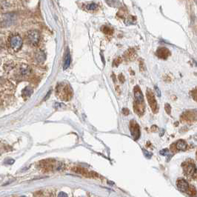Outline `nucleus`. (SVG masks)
<instances>
[{
	"instance_id": "obj_1",
	"label": "nucleus",
	"mask_w": 197,
	"mask_h": 197,
	"mask_svg": "<svg viewBox=\"0 0 197 197\" xmlns=\"http://www.w3.org/2000/svg\"><path fill=\"white\" fill-rule=\"evenodd\" d=\"M134 93V102H133V110L137 115L142 116L144 114L145 110L144 97L142 92L139 86H135L133 89Z\"/></svg>"
},
{
	"instance_id": "obj_2",
	"label": "nucleus",
	"mask_w": 197,
	"mask_h": 197,
	"mask_svg": "<svg viewBox=\"0 0 197 197\" xmlns=\"http://www.w3.org/2000/svg\"><path fill=\"white\" fill-rule=\"evenodd\" d=\"M59 97L65 101H68L72 97V91L67 84L59 85L57 88Z\"/></svg>"
},
{
	"instance_id": "obj_3",
	"label": "nucleus",
	"mask_w": 197,
	"mask_h": 197,
	"mask_svg": "<svg viewBox=\"0 0 197 197\" xmlns=\"http://www.w3.org/2000/svg\"><path fill=\"white\" fill-rule=\"evenodd\" d=\"M146 97L152 111L153 112V113H156L158 112V104H157L156 100L155 98V96H154L153 91L150 88L147 89Z\"/></svg>"
},
{
	"instance_id": "obj_4",
	"label": "nucleus",
	"mask_w": 197,
	"mask_h": 197,
	"mask_svg": "<svg viewBox=\"0 0 197 197\" xmlns=\"http://www.w3.org/2000/svg\"><path fill=\"white\" fill-rule=\"evenodd\" d=\"M22 45V39L19 35H13L10 39V46L14 51H18Z\"/></svg>"
},
{
	"instance_id": "obj_5",
	"label": "nucleus",
	"mask_w": 197,
	"mask_h": 197,
	"mask_svg": "<svg viewBox=\"0 0 197 197\" xmlns=\"http://www.w3.org/2000/svg\"><path fill=\"white\" fill-rule=\"evenodd\" d=\"M183 170H184V174L187 176L196 179V168L195 164L192 163H186L185 165H183Z\"/></svg>"
},
{
	"instance_id": "obj_6",
	"label": "nucleus",
	"mask_w": 197,
	"mask_h": 197,
	"mask_svg": "<svg viewBox=\"0 0 197 197\" xmlns=\"http://www.w3.org/2000/svg\"><path fill=\"white\" fill-rule=\"evenodd\" d=\"M130 130L134 140H137L140 137V128L135 120L130 122Z\"/></svg>"
},
{
	"instance_id": "obj_7",
	"label": "nucleus",
	"mask_w": 197,
	"mask_h": 197,
	"mask_svg": "<svg viewBox=\"0 0 197 197\" xmlns=\"http://www.w3.org/2000/svg\"><path fill=\"white\" fill-rule=\"evenodd\" d=\"M40 35L37 31H31L27 34V42H29L31 45H37L39 42Z\"/></svg>"
},
{
	"instance_id": "obj_8",
	"label": "nucleus",
	"mask_w": 197,
	"mask_h": 197,
	"mask_svg": "<svg viewBox=\"0 0 197 197\" xmlns=\"http://www.w3.org/2000/svg\"><path fill=\"white\" fill-rule=\"evenodd\" d=\"M176 186L182 192H188L190 188L188 182L184 179H179L176 182Z\"/></svg>"
},
{
	"instance_id": "obj_9",
	"label": "nucleus",
	"mask_w": 197,
	"mask_h": 197,
	"mask_svg": "<svg viewBox=\"0 0 197 197\" xmlns=\"http://www.w3.org/2000/svg\"><path fill=\"white\" fill-rule=\"evenodd\" d=\"M170 55V51L166 48H159L156 51V56L162 59H167Z\"/></svg>"
},
{
	"instance_id": "obj_10",
	"label": "nucleus",
	"mask_w": 197,
	"mask_h": 197,
	"mask_svg": "<svg viewBox=\"0 0 197 197\" xmlns=\"http://www.w3.org/2000/svg\"><path fill=\"white\" fill-rule=\"evenodd\" d=\"M71 65V55H70L69 51H66V53L64 57V64H63V69L66 70L69 68Z\"/></svg>"
},
{
	"instance_id": "obj_11",
	"label": "nucleus",
	"mask_w": 197,
	"mask_h": 197,
	"mask_svg": "<svg viewBox=\"0 0 197 197\" xmlns=\"http://www.w3.org/2000/svg\"><path fill=\"white\" fill-rule=\"evenodd\" d=\"M136 57L135 51L133 49H129L128 51H126L124 53V58L126 60H133Z\"/></svg>"
},
{
	"instance_id": "obj_12",
	"label": "nucleus",
	"mask_w": 197,
	"mask_h": 197,
	"mask_svg": "<svg viewBox=\"0 0 197 197\" xmlns=\"http://www.w3.org/2000/svg\"><path fill=\"white\" fill-rule=\"evenodd\" d=\"M174 145L178 150H185L187 149V144L184 140H179Z\"/></svg>"
},
{
	"instance_id": "obj_13",
	"label": "nucleus",
	"mask_w": 197,
	"mask_h": 197,
	"mask_svg": "<svg viewBox=\"0 0 197 197\" xmlns=\"http://www.w3.org/2000/svg\"><path fill=\"white\" fill-rule=\"evenodd\" d=\"M33 88H31V87H26V88L22 91V95L24 96L25 97H31V94L33 93Z\"/></svg>"
},
{
	"instance_id": "obj_14",
	"label": "nucleus",
	"mask_w": 197,
	"mask_h": 197,
	"mask_svg": "<svg viewBox=\"0 0 197 197\" xmlns=\"http://www.w3.org/2000/svg\"><path fill=\"white\" fill-rule=\"evenodd\" d=\"M36 59H37V60L39 62H44L45 60V55L44 52H42V51L38 52L37 53V55H36Z\"/></svg>"
},
{
	"instance_id": "obj_15",
	"label": "nucleus",
	"mask_w": 197,
	"mask_h": 197,
	"mask_svg": "<svg viewBox=\"0 0 197 197\" xmlns=\"http://www.w3.org/2000/svg\"><path fill=\"white\" fill-rule=\"evenodd\" d=\"M102 31L104 34H107V35H112L113 33V29H111L110 27H108V26H104V27H102Z\"/></svg>"
},
{
	"instance_id": "obj_16",
	"label": "nucleus",
	"mask_w": 197,
	"mask_h": 197,
	"mask_svg": "<svg viewBox=\"0 0 197 197\" xmlns=\"http://www.w3.org/2000/svg\"><path fill=\"white\" fill-rule=\"evenodd\" d=\"M193 118H194L193 113H190L189 112H185L182 116V119L186 121H189L190 119L192 121L193 120Z\"/></svg>"
},
{
	"instance_id": "obj_17",
	"label": "nucleus",
	"mask_w": 197,
	"mask_h": 197,
	"mask_svg": "<svg viewBox=\"0 0 197 197\" xmlns=\"http://www.w3.org/2000/svg\"><path fill=\"white\" fill-rule=\"evenodd\" d=\"M97 7H98V5H97L96 3H90L88 4V5H87V6H86V9L88 10V11H95L97 8Z\"/></svg>"
},
{
	"instance_id": "obj_18",
	"label": "nucleus",
	"mask_w": 197,
	"mask_h": 197,
	"mask_svg": "<svg viewBox=\"0 0 197 197\" xmlns=\"http://www.w3.org/2000/svg\"><path fill=\"white\" fill-rule=\"evenodd\" d=\"M30 71H31V69H30V68L27 65H23L22 68H21V72H22V73L23 75L28 74L30 73Z\"/></svg>"
},
{
	"instance_id": "obj_19",
	"label": "nucleus",
	"mask_w": 197,
	"mask_h": 197,
	"mask_svg": "<svg viewBox=\"0 0 197 197\" xmlns=\"http://www.w3.org/2000/svg\"><path fill=\"white\" fill-rule=\"evenodd\" d=\"M164 109H165V111L167 112L168 114H170V112H171V107L169 104H165V106H164Z\"/></svg>"
},
{
	"instance_id": "obj_20",
	"label": "nucleus",
	"mask_w": 197,
	"mask_h": 197,
	"mask_svg": "<svg viewBox=\"0 0 197 197\" xmlns=\"http://www.w3.org/2000/svg\"><path fill=\"white\" fill-rule=\"evenodd\" d=\"M121 62H122V59L120 58V57H118L117 59H116L115 60L113 61V66H118L119 64H120Z\"/></svg>"
},
{
	"instance_id": "obj_21",
	"label": "nucleus",
	"mask_w": 197,
	"mask_h": 197,
	"mask_svg": "<svg viewBox=\"0 0 197 197\" xmlns=\"http://www.w3.org/2000/svg\"><path fill=\"white\" fill-rule=\"evenodd\" d=\"M122 113L124 114V115H128L130 113V111H129V110L128 109H127V108H123L122 109Z\"/></svg>"
},
{
	"instance_id": "obj_22",
	"label": "nucleus",
	"mask_w": 197,
	"mask_h": 197,
	"mask_svg": "<svg viewBox=\"0 0 197 197\" xmlns=\"http://www.w3.org/2000/svg\"><path fill=\"white\" fill-rule=\"evenodd\" d=\"M58 197H68V194H65V192H60V193L59 194Z\"/></svg>"
},
{
	"instance_id": "obj_23",
	"label": "nucleus",
	"mask_w": 197,
	"mask_h": 197,
	"mask_svg": "<svg viewBox=\"0 0 197 197\" xmlns=\"http://www.w3.org/2000/svg\"><path fill=\"white\" fill-rule=\"evenodd\" d=\"M169 153V150H168V149H164L163 150H162V151H160V153L162 154V155H167V153Z\"/></svg>"
},
{
	"instance_id": "obj_24",
	"label": "nucleus",
	"mask_w": 197,
	"mask_h": 197,
	"mask_svg": "<svg viewBox=\"0 0 197 197\" xmlns=\"http://www.w3.org/2000/svg\"><path fill=\"white\" fill-rule=\"evenodd\" d=\"M119 81H120V82H122V83H123V82H124V80H125V79H124V76H123L122 74H120V75H119Z\"/></svg>"
},
{
	"instance_id": "obj_25",
	"label": "nucleus",
	"mask_w": 197,
	"mask_h": 197,
	"mask_svg": "<svg viewBox=\"0 0 197 197\" xmlns=\"http://www.w3.org/2000/svg\"><path fill=\"white\" fill-rule=\"evenodd\" d=\"M155 90H156V91L157 94H158V96H159V97H161V92H160V91H159V88L156 86V87H155Z\"/></svg>"
},
{
	"instance_id": "obj_26",
	"label": "nucleus",
	"mask_w": 197,
	"mask_h": 197,
	"mask_svg": "<svg viewBox=\"0 0 197 197\" xmlns=\"http://www.w3.org/2000/svg\"><path fill=\"white\" fill-rule=\"evenodd\" d=\"M194 94H193V95H192V96H194V100L196 101V88H195V89H194Z\"/></svg>"
},
{
	"instance_id": "obj_27",
	"label": "nucleus",
	"mask_w": 197,
	"mask_h": 197,
	"mask_svg": "<svg viewBox=\"0 0 197 197\" xmlns=\"http://www.w3.org/2000/svg\"><path fill=\"white\" fill-rule=\"evenodd\" d=\"M20 197H26V196H20Z\"/></svg>"
}]
</instances>
